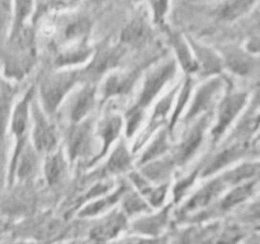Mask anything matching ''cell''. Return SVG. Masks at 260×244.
<instances>
[{
	"mask_svg": "<svg viewBox=\"0 0 260 244\" xmlns=\"http://www.w3.org/2000/svg\"><path fill=\"white\" fill-rule=\"evenodd\" d=\"M177 92H178V86L177 88L173 89L170 93H168L167 96H165L164 98H162L161 101L157 103L156 108H155V111H154V114H152L151 119H150V127H147V130L144 132V135H142V137L140 139V141L136 142L134 150H137L139 147H141L142 144H144V142L146 141L150 136H151L152 132L157 129V126H160V124L164 121L165 117H167V114H168V112H169L170 107H172V103H173V101H174V97H175V94H177Z\"/></svg>",
	"mask_w": 260,
	"mask_h": 244,
	"instance_id": "15",
	"label": "cell"
},
{
	"mask_svg": "<svg viewBox=\"0 0 260 244\" xmlns=\"http://www.w3.org/2000/svg\"><path fill=\"white\" fill-rule=\"evenodd\" d=\"M89 4H91L93 7H99V5L104 4V3H107L108 0H88Z\"/></svg>",
	"mask_w": 260,
	"mask_h": 244,
	"instance_id": "33",
	"label": "cell"
},
{
	"mask_svg": "<svg viewBox=\"0 0 260 244\" xmlns=\"http://www.w3.org/2000/svg\"><path fill=\"white\" fill-rule=\"evenodd\" d=\"M151 36V27L144 13H139L129 20L121 33V43L127 46L144 45Z\"/></svg>",
	"mask_w": 260,
	"mask_h": 244,
	"instance_id": "11",
	"label": "cell"
},
{
	"mask_svg": "<svg viewBox=\"0 0 260 244\" xmlns=\"http://www.w3.org/2000/svg\"><path fill=\"white\" fill-rule=\"evenodd\" d=\"M131 165V157L127 151L126 146L123 144L118 145L114 152L112 154L111 159L108 160L106 167V172L109 174H116L127 170Z\"/></svg>",
	"mask_w": 260,
	"mask_h": 244,
	"instance_id": "21",
	"label": "cell"
},
{
	"mask_svg": "<svg viewBox=\"0 0 260 244\" xmlns=\"http://www.w3.org/2000/svg\"><path fill=\"white\" fill-rule=\"evenodd\" d=\"M175 70H177V64H175V61L170 60L162 65L157 66L156 69L150 71V74H147L144 85H142L141 93L137 99V103L134 107H131V109L127 113V136H132V134L136 131L144 111L154 101V98L159 94L162 86L174 76Z\"/></svg>",
	"mask_w": 260,
	"mask_h": 244,
	"instance_id": "1",
	"label": "cell"
},
{
	"mask_svg": "<svg viewBox=\"0 0 260 244\" xmlns=\"http://www.w3.org/2000/svg\"><path fill=\"white\" fill-rule=\"evenodd\" d=\"M124 207H126L128 211H131V212H134V211H140L142 210V208H145V205L136 195H132L131 197L127 200L126 206H124Z\"/></svg>",
	"mask_w": 260,
	"mask_h": 244,
	"instance_id": "31",
	"label": "cell"
},
{
	"mask_svg": "<svg viewBox=\"0 0 260 244\" xmlns=\"http://www.w3.org/2000/svg\"><path fill=\"white\" fill-rule=\"evenodd\" d=\"M190 89H192V80H190V79H188V80L184 83V86L182 88V90H180V97H179V101H178L177 109H175L174 116H173V118H172V125H170L172 127L175 126V121H177L178 116H179V113L182 112V109L185 107V103H187L188 99H189Z\"/></svg>",
	"mask_w": 260,
	"mask_h": 244,
	"instance_id": "28",
	"label": "cell"
},
{
	"mask_svg": "<svg viewBox=\"0 0 260 244\" xmlns=\"http://www.w3.org/2000/svg\"><path fill=\"white\" fill-rule=\"evenodd\" d=\"M255 183H248V185H244L241 186V187H238L235 188V190L233 191L231 193H229L228 196H226L225 200L222 201V208H229L231 207V206L236 205V203L241 202V201L245 200L248 196L251 195V192H253V190L255 188Z\"/></svg>",
	"mask_w": 260,
	"mask_h": 244,
	"instance_id": "26",
	"label": "cell"
},
{
	"mask_svg": "<svg viewBox=\"0 0 260 244\" xmlns=\"http://www.w3.org/2000/svg\"><path fill=\"white\" fill-rule=\"evenodd\" d=\"M12 0H0V48L7 42L10 28H12Z\"/></svg>",
	"mask_w": 260,
	"mask_h": 244,
	"instance_id": "24",
	"label": "cell"
},
{
	"mask_svg": "<svg viewBox=\"0 0 260 244\" xmlns=\"http://www.w3.org/2000/svg\"><path fill=\"white\" fill-rule=\"evenodd\" d=\"M169 147H170V144H169V140H168V132L162 131L161 134H160V136L152 142L151 146L146 150V152L144 154V157H142L141 162L140 163L144 164V163H147L150 162V160L155 159V158L160 157V155L164 154Z\"/></svg>",
	"mask_w": 260,
	"mask_h": 244,
	"instance_id": "25",
	"label": "cell"
},
{
	"mask_svg": "<svg viewBox=\"0 0 260 244\" xmlns=\"http://www.w3.org/2000/svg\"><path fill=\"white\" fill-rule=\"evenodd\" d=\"M210 114L202 116L200 118V121L190 129V131L183 137L182 142L179 144L174 157H173V160H174L175 164H184V163H187L196 154L198 147L202 144V140L205 137V132L207 130L208 124H210Z\"/></svg>",
	"mask_w": 260,
	"mask_h": 244,
	"instance_id": "5",
	"label": "cell"
},
{
	"mask_svg": "<svg viewBox=\"0 0 260 244\" xmlns=\"http://www.w3.org/2000/svg\"><path fill=\"white\" fill-rule=\"evenodd\" d=\"M248 101V93L240 90H231L226 94L218 107V121L212 130L213 140L220 139L221 135L226 131L229 125L234 121L239 112L241 111Z\"/></svg>",
	"mask_w": 260,
	"mask_h": 244,
	"instance_id": "4",
	"label": "cell"
},
{
	"mask_svg": "<svg viewBox=\"0 0 260 244\" xmlns=\"http://www.w3.org/2000/svg\"><path fill=\"white\" fill-rule=\"evenodd\" d=\"M121 244H156V241L152 240H129L127 243H121Z\"/></svg>",
	"mask_w": 260,
	"mask_h": 244,
	"instance_id": "32",
	"label": "cell"
},
{
	"mask_svg": "<svg viewBox=\"0 0 260 244\" xmlns=\"http://www.w3.org/2000/svg\"><path fill=\"white\" fill-rule=\"evenodd\" d=\"M122 55H123V51L118 46L114 47V46L108 45V43L102 45L98 52L95 53L94 58L91 60L90 65L86 68V78L95 80L99 75L114 68L119 63V58L122 57Z\"/></svg>",
	"mask_w": 260,
	"mask_h": 244,
	"instance_id": "8",
	"label": "cell"
},
{
	"mask_svg": "<svg viewBox=\"0 0 260 244\" xmlns=\"http://www.w3.org/2000/svg\"><path fill=\"white\" fill-rule=\"evenodd\" d=\"M144 68L134 69L127 73L113 74L109 78H107L106 84H104L103 96L104 98H109L113 96H122L131 90L132 86L135 85V81L140 76V73Z\"/></svg>",
	"mask_w": 260,
	"mask_h": 244,
	"instance_id": "12",
	"label": "cell"
},
{
	"mask_svg": "<svg viewBox=\"0 0 260 244\" xmlns=\"http://www.w3.org/2000/svg\"><path fill=\"white\" fill-rule=\"evenodd\" d=\"M81 76L83 74L79 73H60L45 78L40 85V93L47 113H55L66 94L78 83V80H80Z\"/></svg>",
	"mask_w": 260,
	"mask_h": 244,
	"instance_id": "2",
	"label": "cell"
},
{
	"mask_svg": "<svg viewBox=\"0 0 260 244\" xmlns=\"http://www.w3.org/2000/svg\"><path fill=\"white\" fill-rule=\"evenodd\" d=\"M165 223V212L162 215H157L156 218H151L149 220H142L137 224V230L144 231V233H152L160 229V226Z\"/></svg>",
	"mask_w": 260,
	"mask_h": 244,
	"instance_id": "29",
	"label": "cell"
},
{
	"mask_svg": "<svg viewBox=\"0 0 260 244\" xmlns=\"http://www.w3.org/2000/svg\"><path fill=\"white\" fill-rule=\"evenodd\" d=\"M173 167H174V160L173 159L160 160V162L152 163V164H147L142 169V173L146 175L147 179L159 183L167 179L168 175L172 173Z\"/></svg>",
	"mask_w": 260,
	"mask_h": 244,
	"instance_id": "22",
	"label": "cell"
},
{
	"mask_svg": "<svg viewBox=\"0 0 260 244\" xmlns=\"http://www.w3.org/2000/svg\"><path fill=\"white\" fill-rule=\"evenodd\" d=\"M123 225L124 218L121 214H116V215H112L111 218L107 219L103 224L96 226L95 230L93 231V234L94 236L98 239H108L112 238L113 235H116Z\"/></svg>",
	"mask_w": 260,
	"mask_h": 244,
	"instance_id": "23",
	"label": "cell"
},
{
	"mask_svg": "<svg viewBox=\"0 0 260 244\" xmlns=\"http://www.w3.org/2000/svg\"><path fill=\"white\" fill-rule=\"evenodd\" d=\"M95 102V86L88 85L76 92L68 103V118L70 125L85 119Z\"/></svg>",
	"mask_w": 260,
	"mask_h": 244,
	"instance_id": "9",
	"label": "cell"
},
{
	"mask_svg": "<svg viewBox=\"0 0 260 244\" xmlns=\"http://www.w3.org/2000/svg\"><path fill=\"white\" fill-rule=\"evenodd\" d=\"M66 174V160L61 151L47 154V159L45 163V175L46 180L51 187L60 185L65 179Z\"/></svg>",
	"mask_w": 260,
	"mask_h": 244,
	"instance_id": "18",
	"label": "cell"
},
{
	"mask_svg": "<svg viewBox=\"0 0 260 244\" xmlns=\"http://www.w3.org/2000/svg\"><path fill=\"white\" fill-rule=\"evenodd\" d=\"M170 0H150L152 10V19L156 24H162L169 9Z\"/></svg>",
	"mask_w": 260,
	"mask_h": 244,
	"instance_id": "27",
	"label": "cell"
},
{
	"mask_svg": "<svg viewBox=\"0 0 260 244\" xmlns=\"http://www.w3.org/2000/svg\"><path fill=\"white\" fill-rule=\"evenodd\" d=\"M33 116V144L36 151L41 154H51L56 150L58 135L56 127L46 118L45 113L36 103H30Z\"/></svg>",
	"mask_w": 260,
	"mask_h": 244,
	"instance_id": "3",
	"label": "cell"
},
{
	"mask_svg": "<svg viewBox=\"0 0 260 244\" xmlns=\"http://www.w3.org/2000/svg\"><path fill=\"white\" fill-rule=\"evenodd\" d=\"M121 193H122V190L121 191H117V192L114 193V195H112L111 197L107 198V200L99 201V202H96V203H94V205L89 206V207L84 208V210L81 211V215H94V214L99 212V211H102V210H103V208H106L108 205L113 203L114 201H116L117 198H118L119 196H121Z\"/></svg>",
	"mask_w": 260,
	"mask_h": 244,
	"instance_id": "30",
	"label": "cell"
},
{
	"mask_svg": "<svg viewBox=\"0 0 260 244\" xmlns=\"http://www.w3.org/2000/svg\"><path fill=\"white\" fill-rule=\"evenodd\" d=\"M12 7L13 20L9 36L24 27L25 20L32 15L33 10H35V0H12Z\"/></svg>",
	"mask_w": 260,
	"mask_h": 244,
	"instance_id": "19",
	"label": "cell"
},
{
	"mask_svg": "<svg viewBox=\"0 0 260 244\" xmlns=\"http://www.w3.org/2000/svg\"><path fill=\"white\" fill-rule=\"evenodd\" d=\"M245 152H246V147L240 144H235L231 147H226V149H223L222 151L218 152L217 155H215L213 159L205 165V170H203L202 173L203 174L202 177H207V175L211 174V173L216 172V170L221 169V168L225 167V165L235 162L236 159L243 157Z\"/></svg>",
	"mask_w": 260,
	"mask_h": 244,
	"instance_id": "17",
	"label": "cell"
},
{
	"mask_svg": "<svg viewBox=\"0 0 260 244\" xmlns=\"http://www.w3.org/2000/svg\"><path fill=\"white\" fill-rule=\"evenodd\" d=\"M221 85H222V80L221 79H212L208 83L203 84L201 86L200 90L197 92L194 97V101H193L192 107L188 111L187 117H185V121H190L194 117H197L198 114L202 113L203 111L210 108L211 103H212L213 97L216 96L218 90H220Z\"/></svg>",
	"mask_w": 260,
	"mask_h": 244,
	"instance_id": "13",
	"label": "cell"
},
{
	"mask_svg": "<svg viewBox=\"0 0 260 244\" xmlns=\"http://www.w3.org/2000/svg\"><path fill=\"white\" fill-rule=\"evenodd\" d=\"M170 41H172L173 46L177 51V55L179 57L180 65L183 66V69L188 73H193V71L197 70L198 64L192 58V55H190V51L185 41L179 35H173V33L170 35Z\"/></svg>",
	"mask_w": 260,
	"mask_h": 244,
	"instance_id": "20",
	"label": "cell"
},
{
	"mask_svg": "<svg viewBox=\"0 0 260 244\" xmlns=\"http://www.w3.org/2000/svg\"><path fill=\"white\" fill-rule=\"evenodd\" d=\"M91 132H93V121L83 119L78 124L70 125L66 141H68V152L71 160L80 157H85L90 146Z\"/></svg>",
	"mask_w": 260,
	"mask_h": 244,
	"instance_id": "6",
	"label": "cell"
},
{
	"mask_svg": "<svg viewBox=\"0 0 260 244\" xmlns=\"http://www.w3.org/2000/svg\"><path fill=\"white\" fill-rule=\"evenodd\" d=\"M13 92L7 84L0 86V191L3 190L7 169V129L10 117Z\"/></svg>",
	"mask_w": 260,
	"mask_h": 244,
	"instance_id": "7",
	"label": "cell"
},
{
	"mask_svg": "<svg viewBox=\"0 0 260 244\" xmlns=\"http://www.w3.org/2000/svg\"><path fill=\"white\" fill-rule=\"evenodd\" d=\"M121 127H122V121L118 116H116V114H111V116L106 117V118L101 122V126H99V130H98V135L102 139V150L101 152H99V157H96L95 162L107 154V151H108L112 142L119 136Z\"/></svg>",
	"mask_w": 260,
	"mask_h": 244,
	"instance_id": "16",
	"label": "cell"
},
{
	"mask_svg": "<svg viewBox=\"0 0 260 244\" xmlns=\"http://www.w3.org/2000/svg\"><path fill=\"white\" fill-rule=\"evenodd\" d=\"M223 56H225V63L228 64L229 68L234 73L238 74V75H250L253 70H255L256 68V63L253 61V57L246 55L245 52L240 51L239 48H225L223 50Z\"/></svg>",
	"mask_w": 260,
	"mask_h": 244,
	"instance_id": "14",
	"label": "cell"
},
{
	"mask_svg": "<svg viewBox=\"0 0 260 244\" xmlns=\"http://www.w3.org/2000/svg\"><path fill=\"white\" fill-rule=\"evenodd\" d=\"M256 4L258 0H220L213 7L212 15L221 22H234L249 14Z\"/></svg>",
	"mask_w": 260,
	"mask_h": 244,
	"instance_id": "10",
	"label": "cell"
}]
</instances>
